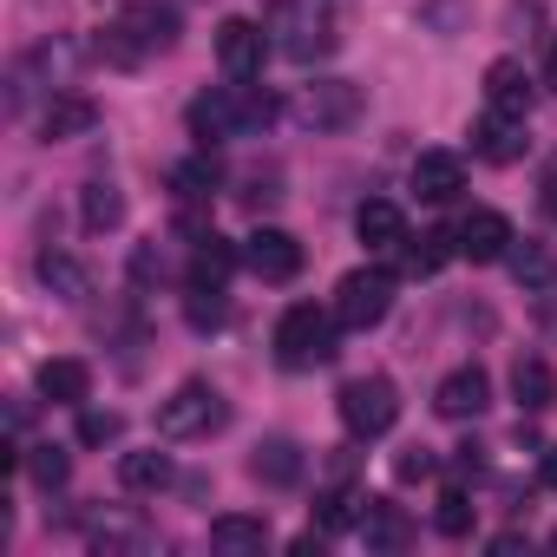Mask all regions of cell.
<instances>
[{
    "mask_svg": "<svg viewBox=\"0 0 557 557\" xmlns=\"http://www.w3.org/2000/svg\"><path fill=\"white\" fill-rule=\"evenodd\" d=\"M184 119H190V138L210 151V145H230V138H249V132H262V125L275 119V99H269L256 79H230V86H210V92H197Z\"/></svg>",
    "mask_w": 557,
    "mask_h": 557,
    "instance_id": "6da1fadb",
    "label": "cell"
},
{
    "mask_svg": "<svg viewBox=\"0 0 557 557\" xmlns=\"http://www.w3.org/2000/svg\"><path fill=\"white\" fill-rule=\"evenodd\" d=\"M177 34H184L177 8H164V0H132V8H119V14H112V27H106L99 53H106L112 66H145L151 53H171V47H177Z\"/></svg>",
    "mask_w": 557,
    "mask_h": 557,
    "instance_id": "7a4b0ae2",
    "label": "cell"
},
{
    "mask_svg": "<svg viewBox=\"0 0 557 557\" xmlns=\"http://www.w3.org/2000/svg\"><path fill=\"white\" fill-rule=\"evenodd\" d=\"M269 40L283 60L296 66H315L335 53V14H329V0H269V14H262Z\"/></svg>",
    "mask_w": 557,
    "mask_h": 557,
    "instance_id": "3957f363",
    "label": "cell"
},
{
    "mask_svg": "<svg viewBox=\"0 0 557 557\" xmlns=\"http://www.w3.org/2000/svg\"><path fill=\"white\" fill-rule=\"evenodd\" d=\"M342 355V315L335 309H315V302H296L275 322V361L289 374H309V368H329Z\"/></svg>",
    "mask_w": 557,
    "mask_h": 557,
    "instance_id": "277c9868",
    "label": "cell"
},
{
    "mask_svg": "<svg viewBox=\"0 0 557 557\" xmlns=\"http://www.w3.org/2000/svg\"><path fill=\"white\" fill-rule=\"evenodd\" d=\"M335 413H342L348 440H381V433H394V420H400V387H394L387 374H361V381H348V387L335 394Z\"/></svg>",
    "mask_w": 557,
    "mask_h": 557,
    "instance_id": "5b68a950",
    "label": "cell"
},
{
    "mask_svg": "<svg viewBox=\"0 0 557 557\" xmlns=\"http://www.w3.org/2000/svg\"><path fill=\"white\" fill-rule=\"evenodd\" d=\"M223 420H230V407L210 381H184L171 400H158V440H203Z\"/></svg>",
    "mask_w": 557,
    "mask_h": 557,
    "instance_id": "8992f818",
    "label": "cell"
},
{
    "mask_svg": "<svg viewBox=\"0 0 557 557\" xmlns=\"http://www.w3.org/2000/svg\"><path fill=\"white\" fill-rule=\"evenodd\" d=\"M387 309H394V275H387V269H348V275H342V289H335L342 329L368 335V329L387 322Z\"/></svg>",
    "mask_w": 557,
    "mask_h": 557,
    "instance_id": "52a82bcc",
    "label": "cell"
},
{
    "mask_svg": "<svg viewBox=\"0 0 557 557\" xmlns=\"http://www.w3.org/2000/svg\"><path fill=\"white\" fill-rule=\"evenodd\" d=\"M296 119H302L309 132H342V125L361 119V86H348V79H315V86L296 92Z\"/></svg>",
    "mask_w": 557,
    "mask_h": 557,
    "instance_id": "ba28073f",
    "label": "cell"
},
{
    "mask_svg": "<svg viewBox=\"0 0 557 557\" xmlns=\"http://www.w3.org/2000/svg\"><path fill=\"white\" fill-rule=\"evenodd\" d=\"M243 262H249V275H262V283H296V275H302V243L289 230L262 223V230H249Z\"/></svg>",
    "mask_w": 557,
    "mask_h": 557,
    "instance_id": "9c48e42d",
    "label": "cell"
},
{
    "mask_svg": "<svg viewBox=\"0 0 557 557\" xmlns=\"http://www.w3.org/2000/svg\"><path fill=\"white\" fill-rule=\"evenodd\" d=\"M269 27H256V21H223L216 27V66L230 73V79H262V60H269Z\"/></svg>",
    "mask_w": 557,
    "mask_h": 557,
    "instance_id": "30bf717a",
    "label": "cell"
},
{
    "mask_svg": "<svg viewBox=\"0 0 557 557\" xmlns=\"http://www.w3.org/2000/svg\"><path fill=\"white\" fill-rule=\"evenodd\" d=\"M453 243H459L466 262H505V249H511L518 236H511V216H505V210H466V216L453 223Z\"/></svg>",
    "mask_w": 557,
    "mask_h": 557,
    "instance_id": "8fae6325",
    "label": "cell"
},
{
    "mask_svg": "<svg viewBox=\"0 0 557 557\" xmlns=\"http://www.w3.org/2000/svg\"><path fill=\"white\" fill-rule=\"evenodd\" d=\"M472 151H479L485 164H518V158L531 151V125H524V112H492V106H485V119L472 125Z\"/></svg>",
    "mask_w": 557,
    "mask_h": 557,
    "instance_id": "7c38bea8",
    "label": "cell"
},
{
    "mask_svg": "<svg viewBox=\"0 0 557 557\" xmlns=\"http://www.w3.org/2000/svg\"><path fill=\"white\" fill-rule=\"evenodd\" d=\"M485 407H492L485 368H453V374L433 387V413H440V420H479Z\"/></svg>",
    "mask_w": 557,
    "mask_h": 557,
    "instance_id": "4fadbf2b",
    "label": "cell"
},
{
    "mask_svg": "<svg viewBox=\"0 0 557 557\" xmlns=\"http://www.w3.org/2000/svg\"><path fill=\"white\" fill-rule=\"evenodd\" d=\"M236 262H243V249L230 243V236H216V230H203V236H190V289H223L230 275H236Z\"/></svg>",
    "mask_w": 557,
    "mask_h": 557,
    "instance_id": "5bb4252c",
    "label": "cell"
},
{
    "mask_svg": "<svg viewBox=\"0 0 557 557\" xmlns=\"http://www.w3.org/2000/svg\"><path fill=\"white\" fill-rule=\"evenodd\" d=\"M92 125H99V106H92L86 92H66V86H60V92L47 99V112H40V138H47V145H66V138H86Z\"/></svg>",
    "mask_w": 557,
    "mask_h": 557,
    "instance_id": "9a60e30c",
    "label": "cell"
},
{
    "mask_svg": "<svg viewBox=\"0 0 557 557\" xmlns=\"http://www.w3.org/2000/svg\"><path fill=\"white\" fill-rule=\"evenodd\" d=\"M413 190H420V203H453L466 190V158L459 151H420L413 158Z\"/></svg>",
    "mask_w": 557,
    "mask_h": 557,
    "instance_id": "2e32d148",
    "label": "cell"
},
{
    "mask_svg": "<svg viewBox=\"0 0 557 557\" xmlns=\"http://www.w3.org/2000/svg\"><path fill=\"white\" fill-rule=\"evenodd\" d=\"M361 544L394 557V550H407V544H413V518H407L394 498H368V511H361Z\"/></svg>",
    "mask_w": 557,
    "mask_h": 557,
    "instance_id": "e0dca14e",
    "label": "cell"
},
{
    "mask_svg": "<svg viewBox=\"0 0 557 557\" xmlns=\"http://www.w3.org/2000/svg\"><path fill=\"white\" fill-rule=\"evenodd\" d=\"M34 381H40V400H53V407H86L92 400V368L86 361H66V355L60 361H40Z\"/></svg>",
    "mask_w": 557,
    "mask_h": 557,
    "instance_id": "ac0fdd59",
    "label": "cell"
},
{
    "mask_svg": "<svg viewBox=\"0 0 557 557\" xmlns=\"http://www.w3.org/2000/svg\"><path fill=\"white\" fill-rule=\"evenodd\" d=\"M511 400H518V413L557 407V374H550L544 355H518V368H511Z\"/></svg>",
    "mask_w": 557,
    "mask_h": 557,
    "instance_id": "d6986e66",
    "label": "cell"
},
{
    "mask_svg": "<svg viewBox=\"0 0 557 557\" xmlns=\"http://www.w3.org/2000/svg\"><path fill=\"white\" fill-rule=\"evenodd\" d=\"M355 236H361L368 249H400V243H407V216H400V203L368 197V203L355 210Z\"/></svg>",
    "mask_w": 557,
    "mask_h": 557,
    "instance_id": "ffe728a7",
    "label": "cell"
},
{
    "mask_svg": "<svg viewBox=\"0 0 557 557\" xmlns=\"http://www.w3.org/2000/svg\"><path fill=\"white\" fill-rule=\"evenodd\" d=\"M361 511H368V498L348 485V479H335L322 498H315V531L322 537H342V531H361Z\"/></svg>",
    "mask_w": 557,
    "mask_h": 557,
    "instance_id": "44dd1931",
    "label": "cell"
},
{
    "mask_svg": "<svg viewBox=\"0 0 557 557\" xmlns=\"http://www.w3.org/2000/svg\"><path fill=\"white\" fill-rule=\"evenodd\" d=\"M485 106L492 112H531V73L518 60H492L485 66Z\"/></svg>",
    "mask_w": 557,
    "mask_h": 557,
    "instance_id": "7402d4cb",
    "label": "cell"
},
{
    "mask_svg": "<svg viewBox=\"0 0 557 557\" xmlns=\"http://www.w3.org/2000/svg\"><path fill=\"white\" fill-rule=\"evenodd\" d=\"M34 269H40V283H47L60 302H86V296H92V275H86L66 249H40V262H34Z\"/></svg>",
    "mask_w": 557,
    "mask_h": 557,
    "instance_id": "603a6c76",
    "label": "cell"
},
{
    "mask_svg": "<svg viewBox=\"0 0 557 557\" xmlns=\"http://www.w3.org/2000/svg\"><path fill=\"white\" fill-rule=\"evenodd\" d=\"M249 472H256L262 485H296V479H302V446L275 433V440H262V446H256Z\"/></svg>",
    "mask_w": 557,
    "mask_h": 557,
    "instance_id": "cb8c5ba5",
    "label": "cell"
},
{
    "mask_svg": "<svg viewBox=\"0 0 557 557\" xmlns=\"http://www.w3.org/2000/svg\"><path fill=\"white\" fill-rule=\"evenodd\" d=\"M171 479H177V466H171V453H158V446L119 459V485H125V492H164Z\"/></svg>",
    "mask_w": 557,
    "mask_h": 557,
    "instance_id": "d4e9b609",
    "label": "cell"
},
{
    "mask_svg": "<svg viewBox=\"0 0 557 557\" xmlns=\"http://www.w3.org/2000/svg\"><path fill=\"white\" fill-rule=\"evenodd\" d=\"M223 184V171H216V158L203 151V158H184V164H171V197L177 203H210V190Z\"/></svg>",
    "mask_w": 557,
    "mask_h": 557,
    "instance_id": "484cf974",
    "label": "cell"
},
{
    "mask_svg": "<svg viewBox=\"0 0 557 557\" xmlns=\"http://www.w3.org/2000/svg\"><path fill=\"white\" fill-rule=\"evenodd\" d=\"M505 269H511L518 289H550V275H557V262H550L544 243H511L505 249Z\"/></svg>",
    "mask_w": 557,
    "mask_h": 557,
    "instance_id": "4316f807",
    "label": "cell"
},
{
    "mask_svg": "<svg viewBox=\"0 0 557 557\" xmlns=\"http://www.w3.org/2000/svg\"><path fill=\"white\" fill-rule=\"evenodd\" d=\"M79 223L92 230V236H106V230H119L125 223V197H119V184H86V197H79Z\"/></svg>",
    "mask_w": 557,
    "mask_h": 557,
    "instance_id": "83f0119b",
    "label": "cell"
},
{
    "mask_svg": "<svg viewBox=\"0 0 557 557\" xmlns=\"http://www.w3.org/2000/svg\"><path fill=\"white\" fill-rule=\"evenodd\" d=\"M400 249H407V275H440V269H446V256H459L453 230H420V236H407Z\"/></svg>",
    "mask_w": 557,
    "mask_h": 557,
    "instance_id": "f1b7e54d",
    "label": "cell"
},
{
    "mask_svg": "<svg viewBox=\"0 0 557 557\" xmlns=\"http://www.w3.org/2000/svg\"><path fill=\"white\" fill-rule=\"evenodd\" d=\"M210 544H216V550H262V544H269V518L223 511V518H210Z\"/></svg>",
    "mask_w": 557,
    "mask_h": 557,
    "instance_id": "f546056e",
    "label": "cell"
},
{
    "mask_svg": "<svg viewBox=\"0 0 557 557\" xmlns=\"http://www.w3.org/2000/svg\"><path fill=\"white\" fill-rule=\"evenodd\" d=\"M92 550H106V557H119V550H151V531H145L138 518H99V524H92Z\"/></svg>",
    "mask_w": 557,
    "mask_h": 557,
    "instance_id": "4dcf8cb0",
    "label": "cell"
},
{
    "mask_svg": "<svg viewBox=\"0 0 557 557\" xmlns=\"http://www.w3.org/2000/svg\"><path fill=\"white\" fill-rule=\"evenodd\" d=\"M184 322H190L197 335L223 329V322H230V302H223V289H190V296H184Z\"/></svg>",
    "mask_w": 557,
    "mask_h": 557,
    "instance_id": "1f68e13d",
    "label": "cell"
},
{
    "mask_svg": "<svg viewBox=\"0 0 557 557\" xmlns=\"http://www.w3.org/2000/svg\"><path fill=\"white\" fill-rule=\"evenodd\" d=\"M27 472H34L40 492H60V485L73 479V459H66L60 446H27Z\"/></svg>",
    "mask_w": 557,
    "mask_h": 557,
    "instance_id": "d6a6232c",
    "label": "cell"
},
{
    "mask_svg": "<svg viewBox=\"0 0 557 557\" xmlns=\"http://www.w3.org/2000/svg\"><path fill=\"white\" fill-rule=\"evenodd\" d=\"M433 524H440V537H466V531H472V498H466L459 485H446L440 505H433Z\"/></svg>",
    "mask_w": 557,
    "mask_h": 557,
    "instance_id": "836d02e7",
    "label": "cell"
},
{
    "mask_svg": "<svg viewBox=\"0 0 557 557\" xmlns=\"http://www.w3.org/2000/svg\"><path fill=\"white\" fill-rule=\"evenodd\" d=\"M125 433V420L112 413V407H79V440L86 446H106V440H119Z\"/></svg>",
    "mask_w": 557,
    "mask_h": 557,
    "instance_id": "e575fe53",
    "label": "cell"
},
{
    "mask_svg": "<svg viewBox=\"0 0 557 557\" xmlns=\"http://www.w3.org/2000/svg\"><path fill=\"white\" fill-rule=\"evenodd\" d=\"M440 459H433V446H400V459H394V479L400 485H413V479H426Z\"/></svg>",
    "mask_w": 557,
    "mask_h": 557,
    "instance_id": "d590c367",
    "label": "cell"
},
{
    "mask_svg": "<svg viewBox=\"0 0 557 557\" xmlns=\"http://www.w3.org/2000/svg\"><path fill=\"white\" fill-rule=\"evenodd\" d=\"M158 275H164V256H158V243H138V249H132V283H138V289H151Z\"/></svg>",
    "mask_w": 557,
    "mask_h": 557,
    "instance_id": "8d00e7d4",
    "label": "cell"
},
{
    "mask_svg": "<svg viewBox=\"0 0 557 557\" xmlns=\"http://www.w3.org/2000/svg\"><path fill=\"white\" fill-rule=\"evenodd\" d=\"M544 485L557 492V446H544Z\"/></svg>",
    "mask_w": 557,
    "mask_h": 557,
    "instance_id": "74e56055",
    "label": "cell"
},
{
    "mask_svg": "<svg viewBox=\"0 0 557 557\" xmlns=\"http://www.w3.org/2000/svg\"><path fill=\"white\" fill-rule=\"evenodd\" d=\"M544 86L557 92V47H550V60H544Z\"/></svg>",
    "mask_w": 557,
    "mask_h": 557,
    "instance_id": "f35d334b",
    "label": "cell"
},
{
    "mask_svg": "<svg viewBox=\"0 0 557 557\" xmlns=\"http://www.w3.org/2000/svg\"><path fill=\"white\" fill-rule=\"evenodd\" d=\"M544 203H550V216H557V171L544 177Z\"/></svg>",
    "mask_w": 557,
    "mask_h": 557,
    "instance_id": "ab89813d",
    "label": "cell"
},
{
    "mask_svg": "<svg viewBox=\"0 0 557 557\" xmlns=\"http://www.w3.org/2000/svg\"><path fill=\"white\" fill-rule=\"evenodd\" d=\"M550 550H557V531H550Z\"/></svg>",
    "mask_w": 557,
    "mask_h": 557,
    "instance_id": "60d3db41",
    "label": "cell"
}]
</instances>
